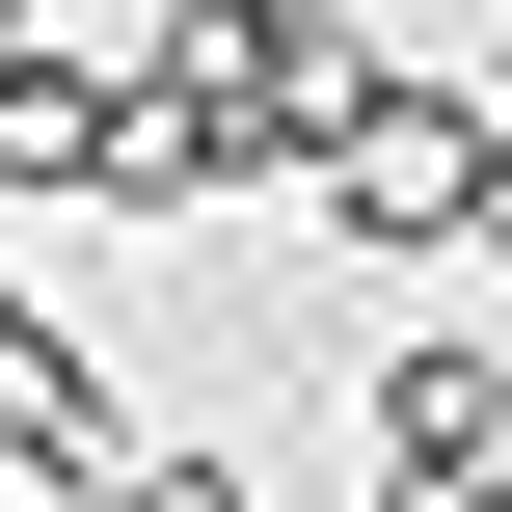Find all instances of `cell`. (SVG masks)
I'll list each match as a JSON object with an SVG mask.
<instances>
[{"instance_id":"6da1fadb","label":"cell","mask_w":512,"mask_h":512,"mask_svg":"<svg viewBox=\"0 0 512 512\" xmlns=\"http://www.w3.org/2000/svg\"><path fill=\"white\" fill-rule=\"evenodd\" d=\"M270 189H297L324 243H378V270H486V243H512V108H486V81H351Z\"/></svg>"},{"instance_id":"7a4b0ae2","label":"cell","mask_w":512,"mask_h":512,"mask_svg":"<svg viewBox=\"0 0 512 512\" xmlns=\"http://www.w3.org/2000/svg\"><path fill=\"white\" fill-rule=\"evenodd\" d=\"M135 81H162V108H189L243 189H270V162H297V135L378 81V54H351V0H162V54H135Z\"/></svg>"},{"instance_id":"3957f363","label":"cell","mask_w":512,"mask_h":512,"mask_svg":"<svg viewBox=\"0 0 512 512\" xmlns=\"http://www.w3.org/2000/svg\"><path fill=\"white\" fill-rule=\"evenodd\" d=\"M351 405H378V486H486V459H512V351H486V324H405Z\"/></svg>"},{"instance_id":"277c9868","label":"cell","mask_w":512,"mask_h":512,"mask_svg":"<svg viewBox=\"0 0 512 512\" xmlns=\"http://www.w3.org/2000/svg\"><path fill=\"white\" fill-rule=\"evenodd\" d=\"M108 432H135V378H108L81 324H0V486H81Z\"/></svg>"},{"instance_id":"5b68a950","label":"cell","mask_w":512,"mask_h":512,"mask_svg":"<svg viewBox=\"0 0 512 512\" xmlns=\"http://www.w3.org/2000/svg\"><path fill=\"white\" fill-rule=\"evenodd\" d=\"M216 189H243V162H216L162 81H108V108H81V216H216Z\"/></svg>"},{"instance_id":"8992f818","label":"cell","mask_w":512,"mask_h":512,"mask_svg":"<svg viewBox=\"0 0 512 512\" xmlns=\"http://www.w3.org/2000/svg\"><path fill=\"white\" fill-rule=\"evenodd\" d=\"M81 108H108V81H81L54 27H0V189H81Z\"/></svg>"},{"instance_id":"52a82bcc","label":"cell","mask_w":512,"mask_h":512,"mask_svg":"<svg viewBox=\"0 0 512 512\" xmlns=\"http://www.w3.org/2000/svg\"><path fill=\"white\" fill-rule=\"evenodd\" d=\"M81 512H243V486H216V459H162V432H108V459H81Z\"/></svg>"},{"instance_id":"ba28073f","label":"cell","mask_w":512,"mask_h":512,"mask_svg":"<svg viewBox=\"0 0 512 512\" xmlns=\"http://www.w3.org/2000/svg\"><path fill=\"white\" fill-rule=\"evenodd\" d=\"M432 512H512V459H486V486H432Z\"/></svg>"},{"instance_id":"9c48e42d","label":"cell","mask_w":512,"mask_h":512,"mask_svg":"<svg viewBox=\"0 0 512 512\" xmlns=\"http://www.w3.org/2000/svg\"><path fill=\"white\" fill-rule=\"evenodd\" d=\"M0 324H27V270H0Z\"/></svg>"},{"instance_id":"30bf717a","label":"cell","mask_w":512,"mask_h":512,"mask_svg":"<svg viewBox=\"0 0 512 512\" xmlns=\"http://www.w3.org/2000/svg\"><path fill=\"white\" fill-rule=\"evenodd\" d=\"M27 512H81V486H27Z\"/></svg>"},{"instance_id":"8fae6325","label":"cell","mask_w":512,"mask_h":512,"mask_svg":"<svg viewBox=\"0 0 512 512\" xmlns=\"http://www.w3.org/2000/svg\"><path fill=\"white\" fill-rule=\"evenodd\" d=\"M486 270H512V243H486ZM486 351H512V324H486Z\"/></svg>"}]
</instances>
